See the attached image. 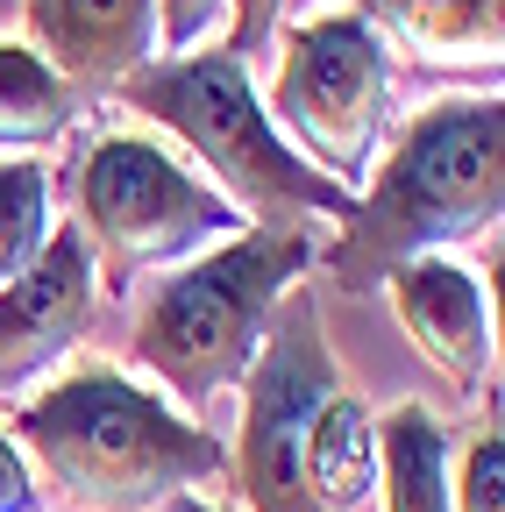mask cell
Instances as JSON below:
<instances>
[{
  "label": "cell",
  "mask_w": 505,
  "mask_h": 512,
  "mask_svg": "<svg viewBox=\"0 0 505 512\" xmlns=\"http://www.w3.org/2000/svg\"><path fill=\"white\" fill-rule=\"evenodd\" d=\"M228 477L249 512H370L377 505V413L349 384L321 292L292 285L242 370V427Z\"/></svg>",
  "instance_id": "1"
},
{
  "label": "cell",
  "mask_w": 505,
  "mask_h": 512,
  "mask_svg": "<svg viewBox=\"0 0 505 512\" xmlns=\"http://www.w3.org/2000/svg\"><path fill=\"white\" fill-rule=\"evenodd\" d=\"M505 214V100L491 93H441L406 114L399 136H385L370 178L356 185V207L335 235H321L313 264L335 292H377V278L441 256L456 242L498 235Z\"/></svg>",
  "instance_id": "2"
},
{
  "label": "cell",
  "mask_w": 505,
  "mask_h": 512,
  "mask_svg": "<svg viewBox=\"0 0 505 512\" xmlns=\"http://www.w3.org/2000/svg\"><path fill=\"white\" fill-rule=\"evenodd\" d=\"M8 434L72 512H150L228 477V441L107 356H79L15 399Z\"/></svg>",
  "instance_id": "3"
},
{
  "label": "cell",
  "mask_w": 505,
  "mask_h": 512,
  "mask_svg": "<svg viewBox=\"0 0 505 512\" xmlns=\"http://www.w3.org/2000/svg\"><path fill=\"white\" fill-rule=\"evenodd\" d=\"M114 100L143 114L150 128L200 164L207 185H221V200L242 207L249 228H313L335 235L356 207V192L335 185L328 171H313L264 114V93L249 79V64L221 43L185 50V57H143L129 79L114 86Z\"/></svg>",
  "instance_id": "4"
},
{
  "label": "cell",
  "mask_w": 505,
  "mask_h": 512,
  "mask_svg": "<svg viewBox=\"0 0 505 512\" xmlns=\"http://www.w3.org/2000/svg\"><path fill=\"white\" fill-rule=\"evenodd\" d=\"M313 256H321L313 228H242L193 264L143 278L129 292V370H150V384L178 413H207L242 384L278 299L306 285Z\"/></svg>",
  "instance_id": "5"
},
{
  "label": "cell",
  "mask_w": 505,
  "mask_h": 512,
  "mask_svg": "<svg viewBox=\"0 0 505 512\" xmlns=\"http://www.w3.org/2000/svg\"><path fill=\"white\" fill-rule=\"evenodd\" d=\"M72 228L93 249L100 292L129 299L143 278L221 249L249 221L235 200H221V185L178 164L171 143L143 128H107L72 157Z\"/></svg>",
  "instance_id": "6"
},
{
  "label": "cell",
  "mask_w": 505,
  "mask_h": 512,
  "mask_svg": "<svg viewBox=\"0 0 505 512\" xmlns=\"http://www.w3.org/2000/svg\"><path fill=\"white\" fill-rule=\"evenodd\" d=\"M278 22V72L264 93L271 128L335 185H363L377 150L392 136V93L399 64L392 43L349 8H285Z\"/></svg>",
  "instance_id": "7"
},
{
  "label": "cell",
  "mask_w": 505,
  "mask_h": 512,
  "mask_svg": "<svg viewBox=\"0 0 505 512\" xmlns=\"http://www.w3.org/2000/svg\"><path fill=\"white\" fill-rule=\"evenodd\" d=\"M93 320H100L93 249L72 221H57L36 264L0 285V406H15L36 384H50L86 349Z\"/></svg>",
  "instance_id": "8"
},
{
  "label": "cell",
  "mask_w": 505,
  "mask_h": 512,
  "mask_svg": "<svg viewBox=\"0 0 505 512\" xmlns=\"http://www.w3.org/2000/svg\"><path fill=\"white\" fill-rule=\"evenodd\" d=\"M392 299V320L406 328V342L420 349V363L441 370V384L477 406L491 384H498V335H491V313H484V285L470 264L456 256H413V264L377 278Z\"/></svg>",
  "instance_id": "9"
},
{
  "label": "cell",
  "mask_w": 505,
  "mask_h": 512,
  "mask_svg": "<svg viewBox=\"0 0 505 512\" xmlns=\"http://www.w3.org/2000/svg\"><path fill=\"white\" fill-rule=\"evenodd\" d=\"M22 29L72 93H114L143 57H157V0H22Z\"/></svg>",
  "instance_id": "10"
},
{
  "label": "cell",
  "mask_w": 505,
  "mask_h": 512,
  "mask_svg": "<svg viewBox=\"0 0 505 512\" xmlns=\"http://www.w3.org/2000/svg\"><path fill=\"white\" fill-rule=\"evenodd\" d=\"M285 8H349L385 43H406L427 72L484 79L505 57V0H285Z\"/></svg>",
  "instance_id": "11"
},
{
  "label": "cell",
  "mask_w": 505,
  "mask_h": 512,
  "mask_svg": "<svg viewBox=\"0 0 505 512\" xmlns=\"http://www.w3.org/2000/svg\"><path fill=\"white\" fill-rule=\"evenodd\" d=\"M449 463H456V434L434 420V406L399 399L392 413H377V491H385V512H449Z\"/></svg>",
  "instance_id": "12"
},
{
  "label": "cell",
  "mask_w": 505,
  "mask_h": 512,
  "mask_svg": "<svg viewBox=\"0 0 505 512\" xmlns=\"http://www.w3.org/2000/svg\"><path fill=\"white\" fill-rule=\"evenodd\" d=\"M72 121H79V93L57 79L29 43L0 36V150L43 157L50 143L72 136Z\"/></svg>",
  "instance_id": "13"
},
{
  "label": "cell",
  "mask_w": 505,
  "mask_h": 512,
  "mask_svg": "<svg viewBox=\"0 0 505 512\" xmlns=\"http://www.w3.org/2000/svg\"><path fill=\"white\" fill-rule=\"evenodd\" d=\"M57 228V178L43 157H0V285L29 271Z\"/></svg>",
  "instance_id": "14"
},
{
  "label": "cell",
  "mask_w": 505,
  "mask_h": 512,
  "mask_svg": "<svg viewBox=\"0 0 505 512\" xmlns=\"http://www.w3.org/2000/svg\"><path fill=\"white\" fill-rule=\"evenodd\" d=\"M449 512H505V434H498V406L463 441V456L449 463Z\"/></svg>",
  "instance_id": "15"
},
{
  "label": "cell",
  "mask_w": 505,
  "mask_h": 512,
  "mask_svg": "<svg viewBox=\"0 0 505 512\" xmlns=\"http://www.w3.org/2000/svg\"><path fill=\"white\" fill-rule=\"evenodd\" d=\"M228 36V0H157V57H185Z\"/></svg>",
  "instance_id": "16"
},
{
  "label": "cell",
  "mask_w": 505,
  "mask_h": 512,
  "mask_svg": "<svg viewBox=\"0 0 505 512\" xmlns=\"http://www.w3.org/2000/svg\"><path fill=\"white\" fill-rule=\"evenodd\" d=\"M278 22H285V0H228V36H221V50H235V57L249 64V57L278 36Z\"/></svg>",
  "instance_id": "17"
},
{
  "label": "cell",
  "mask_w": 505,
  "mask_h": 512,
  "mask_svg": "<svg viewBox=\"0 0 505 512\" xmlns=\"http://www.w3.org/2000/svg\"><path fill=\"white\" fill-rule=\"evenodd\" d=\"M43 505V484L22 456V441L8 434V420H0V512H36Z\"/></svg>",
  "instance_id": "18"
},
{
  "label": "cell",
  "mask_w": 505,
  "mask_h": 512,
  "mask_svg": "<svg viewBox=\"0 0 505 512\" xmlns=\"http://www.w3.org/2000/svg\"><path fill=\"white\" fill-rule=\"evenodd\" d=\"M164 512H228V505H214L207 491H178V498H164Z\"/></svg>",
  "instance_id": "19"
}]
</instances>
